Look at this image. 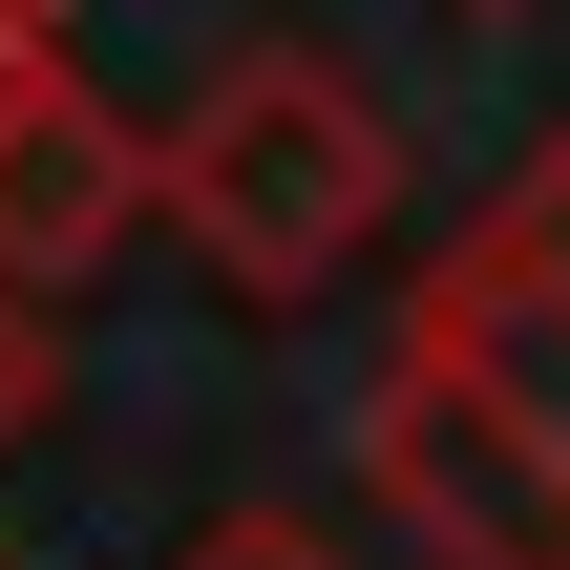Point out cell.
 Here are the masks:
<instances>
[{
    "label": "cell",
    "mask_w": 570,
    "mask_h": 570,
    "mask_svg": "<svg viewBox=\"0 0 570 570\" xmlns=\"http://www.w3.org/2000/svg\"><path fill=\"white\" fill-rule=\"evenodd\" d=\"M360 487L444 570H570V127L508 169V212L423 254L360 402Z\"/></svg>",
    "instance_id": "cell-1"
},
{
    "label": "cell",
    "mask_w": 570,
    "mask_h": 570,
    "mask_svg": "<svg viewBox=\"0 0 570 570\" xmlns=\"http://www.w3.org/2000/svg\"><path fill=\"white\" fill-rule=\"evenodd\" d=\"M402 212V127L317 63V42H233L169 127H148V233H190L233 296H317L360 275Z\"/></svg>",
    "instance_id": "cell-2"
},
{
    "label": "cell",
    "mask_w": 570,
    "mask_h": 570,
    "mask_svg": "<svg viewBox=\"0 0 570 570\" xmlns=\"http://www.w3.org/2000/svg\"><path fill=\"white\" fill-rule=\"evenodd\" d=\"M127 233H148V127H127L63 42L0 63V296L42 317V296H85Z\"/></svg>",
    "instance_id": "cell-3"
},
{
    "label": "cell",
    "mask_w": 570,
    "mask_h": 570,
    "mask_svg": "<svg viewBox=\"0 0 570 570\" xmlns=\"http://www.w3.org/2000/svg\"><path fill=\"white\" fill-rule=\"evenodd\" d=\"M169 570H338V550H317V529H275V508H233V529H190Z\"/></svg>",
    "instance_id": "cell-4"
},
{
    "label": "cell",
    "mask_w": 570,
    "mask_h": 570,
    "mask_svg": "<svg viewBox=\"0 0 570 570\" xmlns=\"http://www.w3.org/2000/svg\"><path fill=\"white\" fill-rule=\"evenodd\" d=\"M42 21H63V0H0V63H42Z\"/></svg>",
    "instance_id": "cell-5"
},
{
    "label": "cell",
    "mask_w": 570,
    "mask_h": 570,
    "mask_svg": "<svg viewBox=\"0 0 570 570\" xmlns=\"http://www.w3.org/2000/svg\"><path fill=\"white\" fill-rule=\"evenodd\" d=\"M487 21H508V0H487Z\"/></svg>",
    "instance_id": "cell-6"
}]
</instances>
